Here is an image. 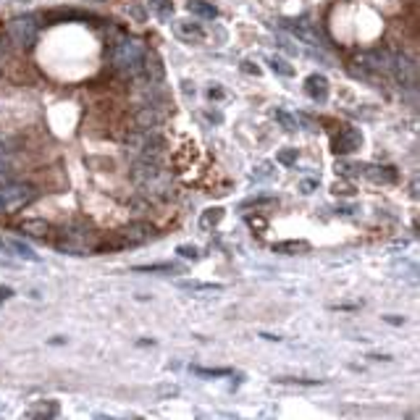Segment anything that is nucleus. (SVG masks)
I'll use <instances>...</instances> for the list:
<instances>
[{
    "mask_svg": "<svg viewBox=\"0 0 420 420\" xmlns=\"http://www.w3.org/2000/svg\"><path fill=\"white\" fill-rule=\"evenodd\" d=\"M386 323H394V326H402V323H405V318H400V315H386Z\"/></svg>",
    "mask_w": 420,
    "mask_h": 420,
    "instance_id": "c9c22d12",
    "label": "nucleus"
},
{
    "mask_svg": "<svg viewBox=\"0 0 420 420\" xmlns=\"http://www.w3.org/2000/svg\"><path fill=\"white\" fill-rule=\"evenodd\" d=\"M315 187H318V181H313V179L302 181V192H305V195H310V192L315 190Z\"/></svg>",
    "mask_w": 420,
    "mask_h": 420,
    "instance_id": "72a5a7b5",
    "label": "nucleus"
},
{
    "mask_svg": "<svg viewBox=\"0 0 420 420\" xmlns=\"http://www.w3.org/2000/svg\"><path fill=\"white\" fill-rule=\"evenodd\" d=\"M276 121H279V124L287 131H297V129H300V126H297V119H294V116H289L287 110H276Z\"/></svg>",
    "mask_w": 420,
    "mask_h": 420,
    "instance_id": "b1692460",
    "label": "nucleus"
},
{
    "mask_svg": "<svg viewBox=\"0 0 420 420\" xmlns=\"http://www.w3.org/2000/svg\"><path fill=\"white\" fill-rule=\"evenodd\" d=\"M8 34L11 40L16 42V45H24V48H29L32 42L37 40V24L32 16H24V19H13L8 24Z\"/></svg>",
    "mask_w": 420,
    "mask_h": 420,
    "instance_id": "7ed1b4c3",
    "label": "nucleus"
},
{
    "mask_svg": "<svg viewBox=\"0 0 420 420\" xmlns=\"http://www.w3.org/2000/svg\"><path fill=\"white\" fill-rule=\"evenodd\" d=\"M362 173H365L370 181H376V184H391V181H397V171L391 169V166H362Z\"/></svg>",
    "mask_w": 420,
    "mask_h": 420,
    "instance_id": "1a4fd4ad",
    "label": "nucleus"
},
{
    "mask_svg": "<svg viewBox=\"0 0 420 420\" xmlns=\"http://www.w3.org/2000/svg\"><path fill=\"white\" fill-rule=\"evenodd\" d=\"M8 297H13V289L11 287H0V302H6Z\"/></svg>",
    "mask_w": 420,
    "mask_h": 420,
    "instance_id": "f704fd0d",
    "label": "nucleus"
},
{
    "mask_svg": "<svg viewBox=\"0 0 420 420\" xmlns=\"http://www.w3.org/2000/svg\"><path fill=\"white\" fill-rule=\"evenodd\" d=\"M221 218H223V208H210V210H205V213H202L200 226H202V229H210V226L221 223Z\"/></svg>",
    "mask_w": 420,
    "mask_h": 420,
    "instance_id": "a211bd4d",
    "label": "nucleus"
},
{
    "mask_svg": "<svg viewBox=\"0 0 420 420\" xmlns=\"http://www.w3.org/2000/svg\"><path fill=\"white\" fill-rule=\"evenodd\" d=\"M297 160V150H291V147H287V150L279 152V163H284V166H291Z\"/></svg>",
    "mask_w": 420,
    "mask_h": 420,
    "instance_id": "2f4dec72",
    "label": "nucleus"
},
{
    "mask_svg": "<svg viewBox=\"0 0 420 420\" xmlns=\"http://www.w3.org/2000/svg\"><path fill=\"white\" fill-rule=\"evenodd\" d=\"M142 71H147L152 79H160L163 77V66H160V60H158V55L155 53H145V63H142Z\"/></svg>",
    "mask_w": 420,
    "mask_h": 420,
    "instance_id": "dca6fc26",
    "label": "nucleus"
},
{
    "mask_svg": "<svg viewBox=\"0 0 420 420\" xmlns=\"http://www.w3.org/2000/svg\"><path fill=\"white\" fill-rule=\"evenodd\" d=\"M131 176H134V181H140V184H152V181L160 179V163L155 158H142L134 166Z\"/></svg>",
    "mask_w": 420,
    "mask_h": 420,
    "instance_id": "423d86ee",
    "label": "nucleus"
},
{
    "mask_svg": "<svg viewBox=\"0 0 420 420\" xmlns=\"http://www.w3.org/2000/svg\"><path fill=\"white\" fill-rule=\"evenodd\" d=\"M19 231L21 234H29V237H48L51 223L45 218H24L19 223Z\"/></svg>",
    "mask_w": 420,
    "mask_h": 420,
    "instance_id": "9b49d317",
    "label": "nucleus"
},
{
    "mask_svg": "<svg viewBox=\"0 0 420 420\" xmlns=\"http://www.w3.org/2000/svg\"><path fill=\"white\" fill-rule=\"evenodd\" d=\"M150 8L155 11V13H160V16H166V13H171V6L169 0H150Z\"/></svg>",
    "mask_w": 420,
    "mask_h": 420,
    "instance_id": "c756f323",
    "label": "nucleus"
},
{
    "mask_svg": "<svg viewBox=\"0 0 420 420\" xmlns=\"http://www.w3.org/2000/svg\"><path fill=\"white\" fill-rule=\"evenodd\" d=\"M310 250V244L305 239H287V242H276L273 244V252L276 255H302V252Z\"/></svg>",
    "mask_w": 420,
    "mask_h": 420,
    "instance_id": "f8f14e48",
    "label": "nucleus"
},
{
    "mask_svg": "<svg viewBox=\"0 0 420 420\" xmlns=\"http://www.w3.org/2000/svg\"><path fill=\"white\" fill-rule=\"evenodd\" d=\"M279 383H297V386H318V383H323V381H315V379H287V376H281V379H276Z\"/></svg>",
    "mask_w": 420,
    "mask_h": 420,
    "instance_id": "bb28decb",
    "label": "nucleus"
},
{
    "mask_svg": "<svg viewBox=\"0 0 420 420\" xmlns=\"http://www.w3.org/2000/svg\"><path fill=\"white\" fill-rule=\"evenodd\" d=\"M8 242H11V252H13V255H19V258H24V261H37L34 250L27 247L24 242H19V239H8Z\"/></svg>",
    "mask_w": 420,
    "mask_h": 420,
    "instance_id": "6ab92c4d",
    "label": "nucleus"
},
{
    "mask_svg": "<svg viewBox=\"0 0 420 420\" xmlns=\"http://www.w3.org/2000/svg\"><path fill=\"white\" fill-rule=\"evenodd\" d=\"M134 270H142V273H173L176 265H171V263H152V265H137Z\"/></svg>",
    "mask_w": 420,
    "mask_h": 420,
    "instance_id": "412c9836",
    "label": "nucleus"
},
{
    "mask_svg": "<svg viewBox=\"0 0 420 420\" xmlns=\"http://www.w3.org/2000/svg\"><path fill=\"white\" fill-rule=\"evenodd\" d=\"M391 71H394L397 81H402V84H412V81H415V66H412V63L405 58V55H394Z\"/></svg>",
    "mask_w": 420,
    "mask_h": 420,
    "instance_id": "6e6552de",
    "label": "nucleus"
},
{
    "mask_svg": "<svg viewBox=\"0 0 420 420\" xmlns=\"http://www.w3.org/2000/svg\"><path fill=\"white\" fill-rule=\"evenodd\" d=\"M3 147H6V145H3V140H0V155H3Z\"/></svg>",
    "mask_w": 420,
    "mask_h": 420,
    "instance_id": "4c0bfd02",
    "label": "nucleus"
},
{
    "mask_svg": "<svg viewBox=\"0 0 420 420\" xmlns=\"http://www.w3.org/2000/svg\"><path fill=\"white\" fill-rule=\"evenodd\" d=\"M179 287L181 289H190V291H221L223 289L221 284H205V281H181Z\"/></svg>",
    "mask_w": 420,
    "mask_h": 420,
    "instance_id": "f3484780",
    "label": "nucleus"
},
{
    "mask_svg": "<svg viewBox=\"0 0 420 420\" xmlns=\"http://www.w3.org/2000/svg\"><path fill=\"white\" fill-rule=\"evenodd\" d=\"M11 179V169H8V163L6 160H0V187L6 184V181Z\"/></svg>",
    "mask_w": 420,
    "mask_h": 420,
    "instance_id": "473e14b6",
    "label": "nucleus"
},
{
    "mask_svg": "<svg viewBox=\"0 0 420 420\" xmlns=\"http://www.w3.org/2000/svg\"><path fill=\"white\" fill-rule=\"evenodd\" d=\"M110 63H113V69L121 71V74H140L142 71V63H145V48H142L140 40H121L113 45V51H110Z\"/></svg>",
    "mask_w": 420,
    "mask_h": 420,
    "instance_id": "f257e3e1",
    "label": "nucleus"
},
{
    "mask_svg": "<svg viewBox=\"0 0 420 420\" xmlns=\"http://www.w3.org/2000/svg\"><path fill=\"white\" fill-rule=\"evenodd\" d=\"M69 19L87 21V19H92V16H90V13H84V11H71V8H58V11H51V13H45V21H51V24H58V21H69Z\"/></svg>",
    "mask_w": 420,
    "mask_h": 420,
    "instance_id": "ddd939ff",
    "label": "nucleus"
},
{
    "mask_svg": "<svg viewBox=\"0 0 420 420\" xmlns=\"http://www.w3.org/2000/svg\"><path fill=\"white\" fill-rule=\"evenodd\" d=\"M242 69L247 71V74H258V66H252L250 60H244V63H242Z\"/></svg>",
    "mask_w": 420,
    "mask_h": 420,
    "instance_id": "e433bc0d",
    "label": "nucleus"
},
{
    "mask_svg": "<svg viewBox=\"0 0 420 420\" xmlns=\"http://www.w3.org/2000/svg\"><path fill=\"white\" fill-rule=\"evenodd\" d=\"M247 226L255 231H265L268 229V221L263 218V216H247Z\"/></svg>",
    "mask_w": 420,
    "mask_h": 420,
    "instance_id": "cd10ccee",
    "label": "nucleus"
},
{
    "mask_svg": "<svg viewBox=\"0 0 420 420\" xmlns=\"http://www.w3.org/2000/svg\"><path fill=\"white\" fill-rule=\"evenodd\" d=\"M336 173H339V176H350V173H362V166H357V163H347V160H341V163H336Z\"/></svg>",
    "mask_w": 420,
    "mask_h": 420,
    "instance_id": "393cba45",
    "label": "nucleus"
},
{
    "mask_svg": "<svg viewBox=\"0 0 420 420\" xmlns=\"http://www.w3.org/2000/svg\"><path fill=\"white\" fill-rule=\"evenodd\" d=\"M37 200V190L32 184H19V181H6L0 187V213H16Z\"/></svg>",
    "mask_w": 420,
    "mask_h": 420,
    "instance_id": "f03ea898",
    "label": "nucleus"
},
{
    "mask_svg": "<svg viewBox=\"0 0 420 420\" xmlns=\"http://www.w3.org/2000/svg\"><path fill=\"white\" fill-rule=\"evenodd\" d=\"M273 166L270 163H258L255 169H252V179H270V173H273Z\"/></svg>",
    "mask_w": 420,
    "mask_h": 420,
    "instance_id": "a878e982",
    "label": "nucleus"
},
{
    "mask_svg": "<svg viewBox=\"0 0 420 420\" xmlns=\"http://www.w3.org/2000/svg\"><path fill=\"white\" fill-rule=\"evenodd\" d=\"M176 252H179L181 258H187V261H197V258H200V255H197V247H192V244H179Z\"/></svg>",
    "mask_w": 420,
    "mask_h": 420,
    "instance_id": "c85d7f7f",
    "label": "nucleus"
},
{
    "mask_svg": "<svg viewBox=\"0 0 420 420\" xmlns=\"http://www.w3.org/2000/svg\"><path fill=\"white\" fill-rule=\"evenodd\" d=\"M160 121H163V116H160V110L158 108H140L137 110V116H134V124L140 126L142 131H150V129H155Z\"/></svg>",
    "mask_w": 420,
    "mask_h": 420,
    "instance_id": "9d476101",
    "label": "nucleus"
},
{
    "mask_svg": "<svg viewBox=\"0 0 420 420\" xmlns=\"http://www.w3.org/2000/svg\"><path fill=\"white\" fill-rule=\"evenodd\" d=\"M152 237V229L147 223H129L119 231V244H142Z\"/></svg>",
    "mask_w": 420,
    "mask_h": 420,
    "instance_id": "39448f33",
    "label": "nucleus"
},
{
    "mask_svg": "<svg viewBox=\"0 0 420 420\" xmlns=\"http://www.w3.org/2000/svg\"><path fill=\"white\" fill-rule=\"evenodd\" d=\"M190 11L192 13H197V16H202V19H216V16H218V11L213 8L210 3H205V0H192Z\"/></svg>",
    "mask_w": 420,
    "mask_h": 420,
    "instance_id": "2eb2a0df",
    "label": "nucleus"
},
{
    "mask_svg": "<svg viewBox=\"0 0 420 420\" xmlns=\"http://www.w3.org/2000/svg\"><path fill=\"white\" fill-rule=\"evenodd\" d=\"M360 145H362V134L355 126H341L339 134L334 137V152L336 155H350V152L360 150Z\"/></svg>",
    "mask_w": 420,
    "mask_h": 420,
    "instance_id": "20e7f679",
    "label": "nucleus"
},
{
    "mask_svg": "<svg viewBox=\"0 0 420 420\" xmlns=\"http://www.w3.org/2000/svg\"><path fill=\"white\" fill-rule=\"evenodd\" d=\"M192 373H197V376H208V379H221V376H229L231 370L229 368H200V365H195Z\"/></svg>",
    "mask_w": 420,
    "mask_h": 420,
    "instance_id": "5701e85b",
    "label": "nucleus"
},
{
    "mask_svg": "<svg viewBox=\"0 0 420 420\" xmlns=\"http://www.w3.org/2000/svg\"><path fill=\"white\" fill-rule=\"evenodd\" d=\"M305 92L310 95L313 100L326 103V98H329V79H326L323 74H310V77L305 79Z\"/></svg>",
    "mask_w": 420,
    "mask_h": 420,
    "instance_id": "0eeeda50",
    "label": "nucleus"
},
{
    "mask_svg": "<svg viewBox=\"0 0 420 420\" xmlns=\"http://www.w3.org/2000/svg\"><path fill=\"white\" fill-rule=\"evenodd\" d=\"M176 32H179L184 40H202V37H205V32H202L197 24H190V21H179V24H176Z\"/></svg>",
    "mask_w": 420,
    "mask_h": 420,
    "instance_id": "4468645a",
    "label": "nucleus"
},
{
    "mask_svg": "<svg viewBox=\"0 0 420 420\" xmlns=\"http://www.w3.org/2000/svg\"><path fill=\"white\" fill-rule=\"evenodd\" d=\"M268 66L276 71V74H281V77H291V74H294V69H291L289 63H287L284 58H276V55H270L268 58Z\"/></svg>",
    "mask_w": 420,
    "mask_h": 420,
    "instance_id": "aec40b11",
    "label": "nucleus"
},
{
    "mask_svg": "<svg viewBox=\"0 0 420 420\" xmlns=\"http://www.w3.org/2000/svg\"><path fill=\"white\" fill-rule=\"evenodd\" d=\"M334 195L350 197V195H355V190H352V184H347V181H336V184H334Z\"/></svg>",
    "mask_w": 420,
    "mask_h": 420,
    "instance_id": "7c9ffc66",
    "label": "nucleus"
},
{
    "mask_svg": "<svg viewBox=\"0 0 420 420\" xmlns=\"http://www.w3.org/2000/svg\"><path fill=\"white\" fill-rule=\"evenodd\" d=\"M58 415V405L55 402H48V405H40L37 410H32V418H55Z\"/></svg>",
    "mask_w": 420,
    "mask_h": 420,
    "instance_id": "4be33fe9",
    "label": "nucleus"
}]
</instances>
